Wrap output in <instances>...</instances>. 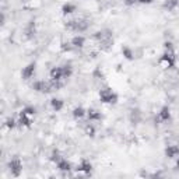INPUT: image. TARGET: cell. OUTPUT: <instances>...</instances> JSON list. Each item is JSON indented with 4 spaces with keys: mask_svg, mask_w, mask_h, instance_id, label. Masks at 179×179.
Here are the masks:
<instances>
[{
    "mask_svg": "<svg viewBox=\"0 0 179 179\" xmlns=\"http://www.w3.org/2000/svg\"><path fill=\"white\" fill-rule=\"evenodd\" d=\"M95 39L98 41L105 49H108V48L112 45V35H111L109 31H98V32L95 34Z\"/></svg>",
    "mask_w": 179,
    "mask_h": 179,
    "instance_id": "1",
    "label": "cell"
},
{
    "mask_svg": "<svg viewBox=\"0 0 179 179\" xmlns=\"http://www.w3.org/2000/svg\"><path fill=\"white\" fill-rule=\"evenodd\" d=\"M174 62H175V57H174L172 46L166 48V53L159 59V66L163 67V69H169V67L174 66Z\"/></svg>",
    "mask_w": 179,
    "mask_h": 179,
    "instance_id": "2",
    "label": "cell"
},
{
    "mask_svg": "<svg viewBox=\"0 0 179 179\" xmlns=\"http://www.w3.org/2000/svg\"><path fill=\"white\" fill-rule=\"evenodd\" d=\"M34 116H35V111H34L32 108H27V109H24L20 115V123L27 127H30Z\"/></svg>",
    "mask_w": 179,
    "mask_h": 179,
    "instance_id": "3",
    "label": "cell"
},
{
    "mask_svg": "<svg viewBox=\"0 0 179 179\" xmlns=\"http://www.w3.org/2000/svg\"><path fill=\"white\" fill-rule=\"evenodd\" d=\"M66 27L73 31H84V30H87V27H88V21L83 20V18H77V20L69 21Z\"/></svg>",
    "mask_w": 179,
    "mask_h": 179,
    "instance_id": "4",
    "label": "cell"
},
{
    "mask_svg": "<svg viewBox=\"0 0 179 179\" xmlns=\"http://www.w3.org/2000/svg\"><path fill=\"white\" fill-rule=\"evenodd\" d=\"M101 100L104 101L105 104H115L116 100H118V97H116V94H113L112 91H109V90H102L100 94Z\"/></svg>",
    "mask_w": 179,
    "mask_h": 179,
    "instance_id": "5",
    "label": "cell"
},
{
    "mask_svg": "<svg viewBox=\"0 0 179 179\" xmlns=\"http://www.w3.org/2000/svg\"><path fill=\"white\" fill-rule=\"evenodd\" d=\"M9 166H10V171L11 174H13L14 176H18L21 174V169H23V165H21V161L18 158H13L10 161V164H9Z\"/></svg>",
    "mask_w": 179,
    "mask_h": 179,
    "instance_id": "6",
    "label": "cell"
},
{
    "mask_svg": "<svg viewBox=\"0 0 179 179\" xmlns=\"http://www.w3.org/2000/svg\"><path fill=\"white\" fill-rule=\"evenodd\" d=\"M50 79H52L53 81H59V80L64 79L63 67H55V69H52V71H50Z\"/></svg>",
    "mask_w": 179,
    "mask_h": 179,
    "instance_id": "7",
    "label": "cell"
},
{
    "mask_svg": "<svg viewBox=\"0 0 179 179\" xmlns=\"http://www.w3.org/2000/svg\"><path fill=\"white\" fill-rule=\"evenodd\" d=\"M32 87H34V90H37L39 93H49L50 91V86L48 83H45V81H38Z\"/></svg>",
    "mask_w": 179,
    "mask_h": 179,
    "instance_id": "8",
    "label": "cell"
},
{
    "mask_svg": "<svg viewBox=\"0 0 179 179\" xmlns=\"http://www.w3.org/2000/svg\"><path fill=\"white\" fill-rule=\"evenodd\" d=\"M34 71H35V63L28 64V66L24 69V71H23V77L24 79H30V77L34 74Z\"/></svg>",
    "mask_w": 179,
    "mask_h": 179,
    "instance_id": "9",
    "label": "cell"
},
{
    "mask_svg": "<svg viewBox=\"0 0 179 179\" xmlns=\"http://www.w3.org/2000/svg\"><path fill=\"white\" fill-rule=\"evenodd\" d=\"M165 154H166V157H169V158H174V157H176L179 154V147L169 146L168 148L165 150Z\"/></svg>",
    "mask_w": 179,
    "mask_h": 179,
    "instance_id": "10",
    "label": "cell"
},
{
    "mask_svg": "<svg viewBox=\"0 0 179 179\" xmlns=\"http://www.w3.org/2000/svg\"><path fill=\"white\" fill-rule=\"evenodd\" d=\"M171 118V113H169V108L168 106H164L161 112H159V120H168Z\"/></svg>",
    "mask_w": 179,
    "mask_h": 179,
    "instance_id": "11",
    "label": "cell"
},
{
    "mask_svg": "<svg viewBox=\"0 0 179 179\" xmlns=\"http://www.w3.org/2000/svg\"><path fill=\"white\" fill-rule=\"evenodd\" d=\"M91 168H93V166H91V164H90L88 161H83L81 165L79 166V171H83V172H86V174H90L91 172Z\"/></svg>",
    "mask_w": 179,
    "mask_h": 179,
    "instance_id": "12",
    "label": "cell"
},
{
    "mask_svg": "<svg viewBox=\"0 0 179 179\" xmlns=\"http://www.w3.org/2000/svg\"><path fill=\"white\" fill-rule=\"evenodd\" d=\"M41 3H39V0H30L28 3L24 4V7L25 9H28V10H32V9H37V7H39Z\"/></svg>",
    "mask_w": 179,
    "mask_h": 179,
    "instance_id": "13",
    "label": "cell"
},
{
    "mask_svg": "<svg viewBox=\"0 0 179 179\" xmlns=\"http://www.w3.org/2000/svg\"><path fill=\"white\" fill-rule=\"evenodd\" d=\"M87 115H88V119L90 120H98V119H101V113L97 112V111H94V109H90L88 112H87Z\"/></svg>",
    "mask_w": 179,
    "mask_h": 179,
    "instance_id": "14",
    "label": "cell"
},
{
    "mask_svg": "<svg viewBox=\"0 0 179 179\" xmlns=\"http://www.w3.org/2000/svg\"><path fill=\"white\" fill-rule=\"evenodd\" d=\"M52 108L55 111H60L62 108H63V101L57 100V98H53V100H52Z\"/></svg>",
    "mask_w": 179,
    "mask_h": 179,
    "instance_id": "15",
    "label": "cell"
},
{
    "mask_svg": "<svg viewBox=\"0 0 179 179\" xmlns=\"http://www.w3.org/2000/svg\"><path fill=\"white\" fill-rule=\"evenodd\" d=\"M178 2H179V0H166L165 4H164V7H165V9H168V10H174V9L178 6Z\"/></svg>",
    "mask_w": 179,
    "mask_h": 179,
    "instance_id": "16",
    "label": "cell"
},
{
    "mask_svg": "<svg viewBox=\"0 0 179 179\" xmlns=\"http://www.w3.org/2000/svg\"><path fill=\"white\" fill-rule=\"evenodd\" d=\"M84 38L83 37H76V38H73V41H71V43H73L74 46L76 48H81L84 45Z\"/></svg>",
    "mask_w": 179,
    "mask_h": 179,
    "instance_id": "17",
    "label": "cell"
},
{
    "mask_svg": "<svg viewBox=\"0 0 179 179\" xmlns=\"http://www.w3.org/2000/svg\"><path fill=\"white\" fill-rule=\"evenodd\" d=\"M57 166H59L60 171H70V164L67 161H63V159L57 163Z\"/></svg>",
    "mask_w": 179,
    "mask_h": 179,
    "instance_id": "18",
    "label": "cell"
},
{
    "mask_svg": "<svg viewBox=\"0 0 179 179\" xmlns=\"http://www.w3.org/2000/svg\"><path fill=\"white\" fill-rule=\"evenodd\" d=\"M74 10H76V7H74L73 4H64L63 9H62L63 14H70V13H73Z\"/></svg>",
    "mask_w": 179,
    "mask_h": 179,
    "instance_id": "19",
    "label": "cell"
},
{
    "mask_svg": "<svg viewBox=\"0 0 179 179\" xmlns=\"http://www.w3.org/2000/svg\"><path fill=\"white\" fill-rule=\"evenodd\" d=\"M84 113H86V112H84L83 108H76V109L73 111V116L76 118V119H79V118H83Z\"/></svg>",
    "mask_w": 179,
    "mask_h": 179,
    "instance_id": "20",
    "label": "cell"
},
{
    "mask_svg": "<svg viewBox=\"0 0 179 179\" xmlns=\"http://www.w3.org/2000/svg\"><path fill=\"white\" fill-rule=\"evenodd\" d=\"M122 52H123V55L126 56V59H133V55H132V52H130V49H127V48H123L122 49Z\"/></svg>",
    "mask_w": 179,
    "mask_h": 179,
    "instance_id": "21",
    "label": "cell"
},
{
    "mask_svg": "<svg viewBox=\"0 0 179 179\" xmlns=\"http://www.w3.org/2000/svg\"><path fill=\"white\" fill-rule=\"evenodd\" d=\"M63 73H64V79L70 77V74H71V67H70V66H64L63 67Z\"/></svg>",
    "mask_w": 179,
    "mask_h": 179,
    "instance_id": "22",
    "label": "cell"
},
{
    "mask_svg": "<svg viewBox=\"0 0 179 179\" xmlns=\"http://www.w3.org/2000/svg\"><path fill=\"white\" fill-rule=\"evenodd\" d=\"M86 133L88 134V136L93 137V136H94V133H95V130H94L93 126H87V127H86Z\"/></svg>",
    "mask_w": 179,
    "mask_h": 179,
    "instance_id": "23",
    "label": "cell"
},
{
    "mask_svg": "<svg viewBox=\"0 0 179 179\" xmlns=\"http://www.w3.org/2000/svg\"><path fill=\"white\" fill-rule=\"evenodd\" d=\"M50 159H52V161H55V163H59V161H62V159H60V157H59V154H57V151H55V153L52 154Z\"/></svg>",
    "mask_w": 179,
    "mask_h": 179,
    "instance_id": "24",
    "label": "cell"
},
{
    "mask_svg": "<svg viewBox=\"0 0 179 179\" xmlns=\"http://www.w3.org/2000/svg\"><path fill=\"white\" fill-rule=\"evenodd\" d=\"M7 127H9V129H13L14 126H16V125H14V120L13 119H7Z\"/></svg>",
    "mask_w": 179,
    "mask_h": 179,
    "instance_id": "25",
    "label": "cell"
},
{
    "mask_svg": "<svg viewBox=\"0 0 179 179\" xmlns=\"http://www.w3.org/2000/svg\"><path fill=\"white\" fill-rule=\"evenodd\" d=\"M125 3H126V4H129V6H130V4L137 3V0H125Z\"/></svg>",
    "mask_w": 179,
    "mask_h": 179,
    "instance_id": "26",
    "label": "cell"
},
{
    "mask_svg": "<svg viewBox=\"0 0 179 179\" xmlns=\"http://www.w3.org/2000/svg\"><path fill=\"white\" fill-rule=\"evenodd\" d=\"M137 2H139V3H151L153 0H137Z\"/></svg>",
    "mask_w": 179,
    "mask_h": 179,
    "instance_id": "27",
    "label": "cell"
}]
</instances>
